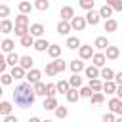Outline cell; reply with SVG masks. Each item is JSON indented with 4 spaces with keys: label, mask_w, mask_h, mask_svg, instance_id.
I'll return each mask as SVG.
<instances>
[{
    "label": "cell",
    "mask_w": 122,
    "mask_h": 122,
    "mask_svg": "<svg viewBox=\"0 0 122 122\" xmlns=\"http://www.w3.org/2000/svg\"><path fill=\"white\" fill-rule=\"evenodd\" d=\"M34 99H36V92H34V86L30 82H21L19 86H15V90H13V103L19 109L32 107Z\"/></svg>",
    "instance_id": "6da1fadb"
},
{
    "label": "cell",
    "mask_w": 122,
    "mask_h": 122,
    "mask_svg": "<svg viewBox=\"0 0 122 122\" xmlns=\"http://www.w3.org/2000/svg\"><path fill=\"white\" fill-rule=\"evenodd\" d=\"M86 25H88V21H86V17H82V15H74V17L71 19V27H72L74 30H84Z\"/></svg>",
    "instance_id": "7a4b0ae2"
},
{
    "label": "cell",
    "mask_w": 122,
    "mask_h": 122,
    "mask_svg": "<svg viewBox=\"0 0 122 122\" xmlns=\"http://www.w3.org/2000/svg\"><path fill=\"white\" fill-rule=\"evenodd\" d=\"M109 111L114 112V114H118V116H122V99L120 97H112L109 101Z\"/></svg>",
    "instance_id": "3957f363"
},
{
    "label": "cell",
    "mask_w": 122,
    "mask_h": 122,
    "mask_svg": "<svg viewBox=\"0 0 122 122\" xmlns=\"http://www.w3.org/2000/svg\"><path fill=\"white\" fill-rule=\"evenodd\" d=\"M93 53H95V51H93V48H92V46H88V44H82V46L78 48V55H80V59H84V61H86V59H92V57H93Z\"/></svg>",
    "instance_id": "277c9868"
},
{
    "label": "cell",
    "mask_w": 122,
    "mask_h": 122,
    "mask_svg": "<svg viewBox=\"0 0 122 122\" xmlns=\"http://www.w3.org/2000/svg\"><path fill=\"white\" fill-rule=\"evenodd\" d=\"M107 61H109V59H107V55H105L103 51H95V53H93V57H92V63H93L95 67H99V69H103Z\"/></svg>",
    "instance_id": "5b68a950"
},
{
    "label": "cell",
    "mask_w": 122,
    "mask_h": 122,
    "mask_svg": "<svg viewBox=\"0 0 122 122\" xmlns=\"http://www.w3.org/2000/svg\"><path fill=\"white\" fill-rule=\"evenodd\" d=\"M69 69H71V72H72V74H78V72H82V71L86 69V65H84V59H72V61L69 63Z\"/></svg>",
    "instance_id": "8992f818"
},
{
    "label": "cell",
    "mask_w": 122,
    "mask_h": 122,
    "mask_svg": "<svg viewBox=\"0 0 122 122\" xmlns=\"http://www.w3.org/2000/svg\"><path fill=\"white\" fill-rule=\"evenodd\" d=\"M86 21H88V25L95 27V25L101 21V15H99V11H95V10H90V11H86Z\"/></svg>",
    "instance_id": "52a82bcc"
},
{
    "label": "cell",
    "mask_w": 122,
    "mask_h": 122,
    "mask_svg": "<svg viewBox=\"0 0 122 122\" xmlns=\"http://www.w3.org/2000/svg\"><path fill=\"white\" fill-rule=\"evenodd\" d=\"M27 82H30V84H36V82H40V78H42V72L38 71V69H30V71H27Z\"/></svg>",
    "instance_id": "ba28073f"
},
{
    "label": "cell",
    "mask_w": 122,
    "mask_h": 122,
    "mask_svg": "<svg viewBox=\"0 0 122 122\" xmlns=\"http://www.w3.org/2000/svg\"><path fill=\"white\" fill-rule=\"evenodd\" d=\"M59 15H61V21H71V19L74 17V10H72V6H63L61 11H59Z\"/></svg>",
    "instance_id": "9c48e42d"
},
{
    "label": "cell",
    "mask_w": 122,
    "mask_h": 122,
    "mask_svg": "<svg viewBox=\"0 0 122 122\" xmlns=\"http://www.w3.org/2000/svg\"><path fill=\"white\" fill-rule=\"evenodd\" d=\"M71 30H72V27H71V21H59V23H57V34H63V36H67Z\"/></svg>",
    "instance_id": "30bf717a"
},
{
    "label": "cell",
    "mask_w": 122,
    "mask_h": 122,
    "mask_svg": "<svg viewBox=\"0 0 122 122\" xmlns=\"http://www.w3.org/2000/svg\"><path fill=\"white\" fill-rule=\"evenodd\" d=\"M44 30H46V27H44L42 23H32V25H30V34H32L34 38H42Z\"/></svg>",
    "instance_id": "8fae6325"
},
{
    "label": "cell",
    "mask_w": 122,
    "mask_h": 122,
    "mask_svg": "<svg viewBox=\"0 0 122 122\" xmlns=\"http://www.w3.org/2000/svg\"><path fill=\"white\" fill-rule=\"evenodd\" d=\"M105 55H107V59H111V61H112V59H118V57H120V48L111 44V46L105 50Z\"/></svg>",
    "instance_id": "7c38bea8"
},
{
    "label": "cell",
    "mask_w": 122,
    "mask_h": 122,
    "mask_svg": "<svg viewBox=\"0 0 122 122\" xmlns=\"http://www.w3.org/2000/svg\"><path fill=\"white\" fill-rule=\"evenodd\" d=\"M116 88H118V84H116L114 80H105V82H103V92H105L107 95L116 93Z\"/></svg>",
    "instance_id": "4fadbf2b"
},
{
    "label": "cell",
    "mask_w": 122,
    "mask_h": 122,
    "mask_svg": "<svg viewBox=\"0 0 122 122\" xmlns=\"http://www.w3.org/2000/svg\"><path fill=\"white\" fill-rule=\"evenodd\" d=\"M50 46H51V44H50L46 38H36V42H34V46H32V48H34L36 51H48V48H50Z\"/></svg>",
    "instance_id": "5bb4252c"
},
{
    "label": "cell",
    "mask_w": 122,
    "mask_h": 122,
    "mask_svg": "<svg viewBox=\"0 0 122 122\" xmlns=\"http://www.w3.org/2000/svg\"><path fill=\"white\" fill-rule=\"evenodd\" d=\"M109 46H111V42L107 40V36H97L93 42V48H97V50H107Z\"/></svg>",
    "instance_id": "9a60e30c"
},
{
    "label": "cell",
    "mask_w": 122,
    "mask_h": 122,
    "mask_svg": "<svg viewBox=\"0 0 122 122\" xmlns=\"http://www.w3.org/2000/svg\"><path fill=\"white\" fill-rule=\"evenodd\" d=\"M0 48H2V51H4V53H11V51H13V48H15V42H13L11 38H4V40H2V44H0Z\"/></svg>",
    "instance_id": "2e32d148"
},
{
    "label": "cell",
    "mask_w": 122,
    "mask_h": 122,
    "mask_svg": "<svg viewBox=\"0 0 122 122\" xmlns=\"http://www.w3.org/2000/svg\"><path fill=\"white\" fill-rule=\"evenodd\" d=\"M19 65L25 69V71H30V69H34L32 65H34V59L30 57V55H21V61H19Z\"/></svg>",
    "instance_id": "e0dca14e"
},
{
    "label": "cell",
    "mask_w": 122,
    "mask_h": 122,
    "mask_svg": "<svg viewBox=\"0 0 122 122\" xmlns=\"http://www.w3.org/2000/svg\"><path fill=\"white\" fill-rule=\"evenodd\" d=\"M11 76H13L15 80H21V78L27 76V71H25L21 65H15V67H11Z\"/></svg>",
    "instance_id": "ac0fdd59"
},
{
    "label": "cell",
    "mask_w": 122,
    "mask_h": 122,
    "mask_svg": "<svg viewBox=\"0 0 122 122\" xmlns=\"http://www.w3.org/2000/svg\"><path fill=\"white\" fill-rule=\"evenodd\" d=\"M84 74H86L88 78H99L101 71H99V67H95V65H90V67H86V69H84Z\"/></svg>",
    "instance_id": "d6986e66"
},
{
    "label": "cell",
    "mask_w": 122,
    "mask_h": 122,
    "mask_svg": "<svg viewBox=\"0 0 122 122\" xmlns=\"http://www.w3.org/2000/svg\"><path fill=\"white\" fill-rule=\"evenodd\" d=\"M65 95H67V101H69V103H76V101L82 97V95H80V90H76V88H71Z\"/></svg>",
    "instance_id": "ffe728a7"
},
{
    "label": "cell",
    "mask_w": 122,
    "mask_h": 122,
    "mask_svg": "<svg viewBox=\"0 0 122 122\" xmlns=\"http://www.w3.org/2000/svg\"><path fill=\"white\" fill-rule=\"evenodd\" d=\"M19 42H21V46L23 48H30V46H34V42H36V38L29 32V34H25V36H21L19 38Z\"/></svg>",
    "instance_id": "44dd1931"
},
{
    "label": "cell",
    "mask_w": 122,
    "mask_h": 122,
    "mask_svg": "<svg viewBox=\"0 0 122 122\" xmlns=\"http://www.w3.org/2000/svg\"><path fill=\"white\" fill-rule=\"evenodd\" d=\"M42 107H44L46 111H55V109L59 107V103H57V99H55V97H46Z\"/></svg>",
    "instance_id": "7402d4cb"
},
{
    "label": "cell",
    "mask_w": 122,
    "mask_h": 122,
    "mask_svg": "<svg viewBox=\"0 0 122 122\" xmlns=\"http://www.w3.org/2000/svg\"><path fill=\"white\" fill-rule=\"evenodd\" d=\"M105 30L107 32H116L118 30V21L112 19V17L111 19H105Z\"/></svg>",
    "instance_id": "603a6c76"
},
{
    "label": "cell",
    "mask_w": 122,
    "mask_h": 122,
    "mask_svg": "<svg viewBox=\"0 0 122 122\" xmlns=\"http://www.w3.org/2000/svg\"><path fill=\"white\" fill-rule=\"evenodd\" d=\"M13 29H15V25H13L10 19H2V23H0V32L8 34V32H11Z\"/></svg>",
    "instance_id": "cb8c5ba5"
},
{
    "label": "cell",
    "mask_w": 122,
    "mask_h": 122,
    "mask_svg": "<svg viewBox=\"0 0 122 122\" xmlns=\"http://www.w3.org/2000/svg\"><path fill=\"white\" fill-rule=\"evenodd\" d=\"M6 61H8V65H10V67H15V65H19V61H21V55H17L15 51H11V53H6Z\"/></svg>",
    "instance_id": "d4e9b609"
},
{
    "label": "cell",
    "mask_w": 122,
    "mask_h": 122,
    "mask_svg": "<svg viewBox=\"0 0 122 122\" xmlns=\"http://www.w3.org/2000/svg\"><path fill=\"white\" fill-rule=\"evenodd\" d=\"M17 8H19V13H30V10L34 8V4H30L29 0H21Z\"/></svg>",
    "instance_id": "484cf974"
},
{
    "label": "cell",
    "mask_w": 122,
    "mask_h": 122,
    "mask_svg": "<svg viewBox=\"0 0 122 122\" xmlns=\"http://www.w3.org/2000/svg\"><path fill=\"white\" fill-rule=\"evenodd\" d=\"M112 11H114V10H112L109 4H105V6H101V8H99V15H101V19H111Z\"/></svg>",
    "instance_id": "4316f807"
},
{
    "label": "cell",
    "mask_w": 122,
    "mask_h": 122,
    "mask_svg": "<svg viewBox=\"0 0 122 122\" xmlns=\"http://www.w3.org/2000/svg\"><path fill=\"white\" fill-rule=\"evenodd\" d=\"M80 46H82L80 38H76V36H69V38H67V48H69V50H78Z\"/></svg>",
    "instance_id": "83f0119b"
},
{
    "label": "cell",
    "mask_w": 122,
    "mask_h": 122,
    "mask_svg": "<svg viewBox=\"0 0 122 122\" xmlns=\"http://www.w3.org/2000/svg\"><path fill=\"white\" fill-rule=\"evenodd\" d=\"M48 55H50L51 59H57V57H61V46H57V44H51V46L48 48Z\"/></svg>",
    "instance_id": "f1b7e54d"
},
{
    "label": "cell",
    "mask_w": 122,
    "mask_h": 122,
    "mask_svg": "<svg viewBox=\"0 0 122 122\" xmlns=\"http://www.w3.org/2000/svg\"><path fill=\"white\" fill-rule=\"evenodd\" d=\"M114 74H116V72H114V71H112L111 67H103V69H101V74H99V76H101L103 80H114Z\"/></svg>",
    "instance_id": "f546056e"
},
{
    "label": "cell",
    "mask_w": 122,
    "mask_h": 122,
    "mask_svg": "<svg viewBox=\"0 0 122 122\" xmlns=\"http://www.w3.org/2000/svg\"><path fill=\"white\" fill-rule=\"evenodd\" d=\"M69 84H71V88L80 90V88H82V76H80V74H72V76L69 78Z\"/></svg>",
    "instance_id": "4dcf8cb0"
},
{
    "label": "cell",
    "mask_w": 122,
    "mask_h": 122,
    "mask_svg": "<svg viewBox=\"0 0 122 122\" xmlns=\"http://www.w3.org/2000/svg\"><path fill=\"white\" fill-rule=\"evenodd\" d=\"M34 10H38V11H48V10H50V0H34Z\"/></svg>",
    "instance_id": "1f68e13d"
},
{
    "label": "cell",
    "mask_w": 122,
    "mask_h": 122,
    "mask_svg": "<svg viewBox=\"0 0 122 122\" xmlns=\"http://www.w3.org/2000/svg\"><path fill=\"white\" fill-rule=\"evenodd\" d=\"M13 30H15V34L21 38V36H25V34H29V32H30V27H29V25H15V29H13Z\"/></svg>",
    "instance_id": "d6a6232c"
},
{
    "label": "cell",
    "mask_w": 122,
    "mask_h": 122,
    "mask_svg": "<svg viewBox=\"0 0 122 122\" xmlns=\"http://www.w3.org/2000/svg\"><path fill=\"white\" fill-rule=\"evenodd\" d=\"M55 86H57V92H59V93H67V92L71 90L69 80H59V82H55Z\"/></svg>",
    "instance_id": "836d02e7"
},
{
    "label": "cell",
    "mask_w": 122,
    "mask_h": 122,
    "mask_svg": "<svg viewBox=\"0 0 122 122\" xmlns=\"http://www.w3.org/2000/svg\"><path fill=\"white\" fill-rule=\"evenodd\" d=\"M34 86V92H36V95H44L46 97V92H48V86L40 80V82H36V84H32Z\"/></svg>",
    "instance_id": "e575fe53"
},
{
    "label": "cell",
    "mask_w": 122,
    "mask_h": 122,
    "mask_svg": "<svg viewBox=\"0 0 122 122\" xmlns=\"http://www.w3.org/2000/svg\"><path fill=\"white\" fill-rule=\"evenodd\" d=\"M11 109H13V107H11L10 101H2V103H0V114H2V116L11 114Z\"/></svg>",
    "instance_id": "d590c367"
},
{
    "label": "cell",
    "mask_w": 122,
    "mask_h": 122,
    "mask_svg": "<svg viewBox=\"0 0 122 122\" xmlns=\"http://www.w3.org/2000/svg\"><path fill=\"white\" fill-rule=\"evenodd\" d=\"M93 92H101L103 90V82L99 80V78H90V84H88Z\"/></svg>",
    "instance_id": "8d00e7d4"
},
{
    "label": "cell",
    "mask_w": 122,
    "mask_h": 122,
    "mask_svg": "<svg viewBox=\"0 0 122 122\" xmlns=\"http://www.w3.org/2000/svg\"><path fill=\"white\" fill-rule=\"evenodd\" d=\"M53 67L57 69V74H59V72H63V71H65L69 65H67V63H65L61 57H57V59H53Z\"/></svg>",
    "instance_id": "74e56055"
},
{
    "label": "cell",
    "mask_w": 122,
    "mask_h": 122,
    "mask_svg": "<svg viewBox=\"0 0 122 122\" xmlns=\"http://www.w3.org/2000/svg\"><path fill=\"white\" fill-rule=\"evenodd\" d=\"M105 101V95H103V92H95L93 95H92V105H101Z\"/></svg>",
    "instance_id": "f35d334b"
},
{
    "label": "cell",
    "mask_w": 122,
    "mask_h": 122,
    "mask_svg": "<svg viewBox=\"0 0 122 122\" xmlns=\"http://www.w3.org/2000/svg\"><path fill=\"white\" fill-rule=\"evenodd\" d=\"M53 112H55V116L61 120V118H67V114H69V109H67V107H63V105H59V107H57Z\"/></svg>",
    "instance_id": "ab89813d"
},
{
    "label": "cell",
    "mask_w": 122,
    "mask_h": 122,
    "mask_svg": "<svg viewBox=\"0 0 122 122\" xmlns=\"http://www.w3.org/2000/svg\"><path fill=\"white\" fill-rule=\"evenodd\" d=\"M13 80H15V78L11 76V72H2V76H0V82H2L4 86H10Z\"/></svg>",
    "instance_id": "60d3db41"
},
{
    "label": "cell",
    "mask_w": 122,
    "mask_h": 122,
    "mask_svg": "<svg viewBox=\"0 0 122 122\" xmlns=\"http://www.w3.org/2000/svg\"><path fill=\"white\" fill-rule=\"evenodd\" d=\"M93 93H95V92H93L90 86H82V88H80V95H82V97H86V99H92V95H93Z\"/></svg>",
    "instance_id": "b9f144b4"
},
{
    "label": "cell",
    "mask_w": 122,
    "mask_h": 122,
    "mask_svg": "<svg viewBox=\"0 0 122 122\" xmlns=\"http://www.w3.org/2000/svg\"><path fill=\"white\" fill-rule=\"evenodd\" d=\"M46 86H48V92H46V97H55V93H57V86H55L53 82H48Z\"/></svg>",
    "instance_id": "7bdbcfd3"
},
{
    "label": "cell",
    "mask_w": 122,
    "mask_h": 122,
    "mask_svg": "<svg viewBox=\"0 0 122 122\" xmlns=\"http://www.w3.org/2000/svg\"><path fill=\"white\" fill-rule=\"evenodd\" d=\"M78 4H80V8H82V10H86V11L93 10V6H95V2H93V0H80Z\"/></svg>",
    "instance_id": "ee69618b"
},
{
    "label": "cell",
    "mask_w": 122,
    "mask_h": 122,
    "mask_svg": "<svg viewBox=\"0 0 122 122\" xmlns=\"http://www.w3.org/2000/svg\"><path fill=\"white\" fill-rule=\"evenodd\" d=\"M15 25H29V15L27 13H19L15 17Z\"/></svg>",
    "instance_id": "f6af8a7d"
},
{
    "label": "cell",
    "mask_w": 122,
    "mask_h": 122,
    "mask_svg": "<svg viewBox=\"0 0 122 122\" xmlns=\"http://www.w3.org/2000/svg\"><path fill=\"white\" fill-rule=\"evenodd\" d=\"M107 4H109L114 11H122V0H107Z\"/></svg>",
    "instance_id": "bcb514c9"
},
{
    "label": "cell",
    "mask_w": 122,
    "mask_h": 122,
    "mask_svg": "<svg viewBox=\"0 0 122 122\" xmlns=\"http://www.w3.org/2000/svg\"><path fill=\"white\" fill-rule=\"evenodd\" d=\"M46 74H48V76H55V74H57V69L53 67V61H50V63L46 65Z\"/></svg>",
    "instance_id": "7dc6e473"
},
{
    "label": "cell",
    "mask_w": 122,
    "mask_h": 122,
    "mask_svg": "<svg viewBox=\"0 0 122 122\" xmlns=\"http://www.w3.org/2000/svg\"><path fill=\"white\" fill-rule=\"evenodd\" d=\"M101 122H116V116H114V112H105L103 114V118H101Z\"/></svg>",
    "instance_id": "c3c4849f"
},
{
    "label": "cell",
    "mask_w": 122,
    "mask_h": 122,
    "mask_svg": "<svg viewBox=\"0 0 122 122\" xmlns=\"http://www.w3.org/2000/svg\"><path fill=\"white\" fill-rule=\"evenodd\" d=\"M8 15H10V8H8V4H2L0 6V17L2 19H8Z\"/></svg>",
    "instance_id": "681fc988"
},
{
    "label": "cell",
    "mask_w": 122,
    "mask_h": 122,
    "mask_svg": "<svg viewBox=\"0 0 122 122\" xmlns=\"http://www.w3.org/2000/svg\"><path fill=\"white\" fill-rule=\"evenodd\" d=\"M114 82H116V84H118V86H122V71H120V72H116V74H114Z\"/></svg>",
    "instance_id": "f907efd6"
},
{
    "label": "cell",
    "mask_w": 122,
    "mask_h": 122,
    "mask_svg": "<svg viewBox=\"0 0 122 122\" xmlns=\"http://www.w3.org/2000/svg\"><path fill=\"white\" fill-rule=\"evenodd\" d=\"M4 122H17V116H13V114H8V116H4Z\"/></svg>",
    "instance_id": "816d5d0a"
},
{
    "label": "cell",
    "mask_w": 122,
    "mask_h": 122,
    "mask_svg": "<svg viewBox=\"0 0 122 122\" xmlns=\"http://www.w3.org/2000/svg\"><path fill=\"white\" fill-rule=\"evenodd\" d=\"M116 97H120V99H122V86H118V88H116Z\"/></svg>",
    "instance_id": "f5cc1de1"
},
{
    "label": "cell",
    "mask_w": 122,
    "mask_h": 122,
    "mask_svg": "<svg viewBox=\"0 0 122 122\" xmlns=\"http://www.w3.org/2000/svg\"><path fill=\"white\" fill-rule=\"evenodd\" d=\"M29 122H42V120H40L38 116H30V118H29Z\"/></svg>",
    "instance_id": "db71d44e"
},
{
    "label": "cell",
    "mask_w": 122,
    "mask_h": 122,
    "mask_svg": "<svg viewBox=\"0 0 122 122\" xmlns=\"http://www.w3.org/2000/svg\"><path fill=\"white\" fill-rule=\"evenodd\" d=\"M116 122H122V116H118V118H116Z\"/></svg>",
    "instance_id": "11a10c76"
},
{
    "label": "cell",
    "mask_w": 122,
    "mask_h": 122,
    "mask_svg": "<svg viewBox=\"0 0 122 122\" xmlns=\"http://www.w3.org/2000/svg\"><path fill=\"white\" fill-rule=\"evenodd\" d=\"M42 122H53V120H48V118H46V120H42Z\"/></svg>",
    "instance_id": "9f6ffc18"
}]
</instances>
